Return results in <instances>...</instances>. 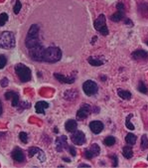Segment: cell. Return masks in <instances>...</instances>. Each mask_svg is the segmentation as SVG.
I'll return each instance as SVG.
<instances>
[{"instance_id": "obj_1", "label": "cell", "mask_w": 148, "mask_h": 168, "mask_svg": "<svg viewBox=\"0 0 148 168\" xmlns=\"http://www.w3.org/2000/svg\"><path fill=\"white\" fill-rule=\"evenodd\" d=\"M25 45L28 50L33 47L41 45L40 39H39V26L37 24L31 25L25 39Z\"/></svg>"}, {"instance_id": "obj_2", "label": "cell", "mask_w": 148, "mask_h": 168, "mask_svg": "<svg viewBox=\"0 0 148 168\" xmlns=\"http://www.w3.org/2000/svg\"><path fill=\"white\" fill-rule=\"evenodd\" d=\"M62 58V51L58 47H49L45 49L43 62L47 63H57Z\"/></svg>"}, {"instance_id": "obj_3", "label": "cell", "mask_w": 148, "mask_h": 168, "mask_svg": "<svg viewBox=\"0 0 148 168\" xmlns=\"http://www.w3.org/2000/svg\"><path fill=\"white\" fill-rule=\"evenodd\" d=\"M15 47V36L12 32L4 31L0 33V48L12 49Z\"/></svg>"}, {"instance_id": "obj_4", "label": "cell", "mask_w": 148, "mask_h": 168, "mask_svg": "<svg viewBox=\"0 0 148 168\" xmlns=\"http://www.w3.org/2000/svg\"><path fill=\"white\" fill-rule=\"evenodd\" d=\"M15 73H16L17 77L22 83L31 81V78H32L31 70L24 64H17L15 66Z\"/></svg>"}, {"instance_id": "obj_5", "label": "cell", "mask_w": 148, "mask_h": 168, "mask_svg": "<svg viewBox=\"0 0 148 168\" xmlns=\"http://www.w3.org/2000/svg\"><path fill=\"white\" fill-rule=\"evenodd\" d=\"M93 26L96 31H99V33H102L104 36L108 35V29L106 27V16L103 14H100L97 17L95 22H93Z\"/></svg>"}, {"instance_id": "obj_6", "label": "cell", "mask_w": 148, "mask_h": 168, "mask_svg": "<svg viewBox=\"0 0 148 168\" xmlns=\"http://www.w3.org/2000/svg\"><path fill=\"white\" fill-rule=\"evenodd\" d=\"M45 49L42 45H39L36 47H33V48L29 49V55L31 57V59L37 62H43L44 59V53H45Z\"/></svg>"}, {"instance_id": "obj_7", "label": "cell", "mask_w": 148, "mask_h": 168, "mask_svg": "<svg viewBox=\"0 0 148 168\" xmlns=\"http://www.w3.org/2000/svg\"><path fill=\"white\" fill-rule=\"evenodd\" d=\"M83 89L85 93L87 96H93L99 92V87H97L96 83H95L93 81H85V83L83 84Z\"/></svg>"}, {"instance_id": "obj_8", "label": "cell", "mask_w": 148, "mask_h": 168, "mask_svg": "<svg viewBox=\"0 0 148 168\" xmlns=\"http://www.w3.org/2000/svg\"><path fill=\"white\" fill-rule=\"evenodd\" d=\"M99 151H100V147L99 146V144L93 143L88 148H87V149L85 150L84 155L87 159H92V158L96 157V156L99 155Z\"/></svg>"}, {"instance_id": "obj_9", "label": "cell", "mask_w": 148, "mask_h": 168, "mask_svg": "<svg viewBox=\"0 0 148 168\" xmlns=\"http://www.w3.org/2000/svg\"><path fill=\"white\" fill-rule=\"evenodd\" d=\"M116 9H117V12L112 14L110 16V20L114 22H119L120 20H122L124 18V15H125V9H124V5L122 3H117L116 4Z\"/></svg>"}, {"instance_id": "obj_10", "label": "cell", "mask_w": 148, "mask_h": 168, "mask_svg": "<svg viewBox=\"0 0 148 168\" xmlns=\"http://www.w3.org/2000/svg\"><path fill=\"white\" fill-rule=\"evenodd\" d=\"M71 139H72V142L74 144H77V145H83V144H85V141H87L85 133L80 130L74 131V133L71 136Z\"/></svg>"}, {"instance_id": "obj_11", "label": "cell", "mask_w": 148, "mask_h": 168, "mask_svg": "<svg viewBox=\"0 0 148 168\" xmlns=\"http://www.w3.org/2000/svg\"><path fill=\"white\" fill-rule=\"evenodd\" d=\"M91 111H92L91 105L88 104H83V105H81V108L77 112V119L80 120L85 119L89 115H91Z\"/></svg>"}, {"instance_id": "obj_12", "label": "cell", "mask_w": 148, "mask_h": 168, "mask_svg": "<svg viewBox=\"0 0 148 168\" xmlns=\"http://www.w3.org/2000/svg\"><path fill=\"white\" fill-rule=\"evenodd\" d=\"M28 155H29V157H33V156L37 155L38 159L40 160V162H44L46 160V155L44 153V151L41 150L40 148H38V147H30L28 150Z\"/></svg>"}, {"instance_id": "obj_13", "label": "cell", "mask_w": 148, "mask_h": 168, "mask_svg": "<svg viewBox=\"0 0 148 168\" xmlns=\"http://www.w3.org/2000/svg\"><path fill=\"white\" fill-rule=\"evenodd\" d=\"M11 156H12V158H13L14 161H16L18 163L24 162V160H25L24 152H23V150L21 149V148H19V147L14 148L13 151L11 152Z\"/></svg>"}, {"instance_id": "obj_14", "label": "cell", "mask_w": 148, "mask_h": 168, "mask_svg": "<svg viewBox=\"0 0 148 168\" xmlns=\"http://www.w3.org/2000/svg\"><path fill=\"white\" fill-rule=\"evenodd\" d=\"M68 142H67V136L62 135L59 136L56 139V150L58 152H62L66 148H68Z\"/></svg>"}, {"instance_id": "obj_15", "label": "cell", "mask_w": 148, "mask_h": 168, "mask_svg": "<svg viewBox=\"0 0 148 168\" xmlns=\"http://www.w3.org/2000/svg\"><path fill=\"white\" fill-rule=\"evenodd\" d=\"M4 97H5V99L7 100H12V105L14 108L18 107V104H19V103H20V100H19V95L17 93H15L13 91H9V92L5 93Z\"/></svg>"}, {"instance_id": "obj_16", "label": "cell", "mask_w": 148, "mask_h": 168, "mask_svg": "<svg viewBox=\"0 0 148 168\" xmlns=\"http://www.w3.org/2000/svg\"><path fill=\"white\" fill-rule=\"evenodd\" d=\"M103 127H104L103 123L102 122H99V120H93V122L89 123V128H91V130L95 134L100 133V132L103 130Z\"/></svg>"}, {"instance_id": "obj_17", "label": "cell", "mask_w": 148, "mask_h": 168, "mask_svg": "<svg viewBox=\"0 0 148 168\" xmlns=\"http://www.w3.org/2000/svg\"><path fill=\"white\" fill-rule=\"evenodd\" d=\"M131 57L136 61H146L148 60V53L144 50H136L131 54Z\"/></svg>"}, {"instance_id": "obj_18", "label": "cell", "mask_w": 148, "mask_h": 168, "mask_svg": "<svg viewBox=\"0 0 148 168\" xmlns=\"http://www.w3.org/2000/svg\"><path fill=\"white\" fill-rule=\"evenodd\" d=\"M54 77H55L58 81L61 82V83H63V84H73L74 82L76 81V78L75 77L67 78V77H65L64 75H62V74H58V73L54 74Z\"/></svg>"}, {"instance_id": "obj_19", "label": "cell", "mask_w": 148, "mask_h": 168, "mask_svg": "<svg viewBox=\"0 0 148 168\" xmlns=\"http://www.w3.org/2000/svg\"><path fill=\"white\" fill-rule=\"evenodd\" d=\"M50 107L48 103L46 101H38V103L35 104V109H36V112L37 114H45V109L48 108Z\"/></svg>"}, {"instance_id": "obj_20", "label": "cell", "mask_w": 148, "mask_h": 168, "mask_svg": "<svg viewBox=\"0 0 148 168\" xmlns=\"http://www.w3.org/2000/svg\"><path fill=\"white\" fill-rule=\"evenodd\" d=\"M78 123L76 120L74 119H69L67 122L65 123V128L68 132H74L77 130Z\"/></svg>"}, {"instance_id": "obj_21", "label": "cell", "mask_w": 148, "mask_h": 168, "mask_svg": "<svg viewBox=\"0 0 148 168\" xmlns=\"http://www.w3.org/2000/svg\"><path fill=\"white\" fill-rule=\"evenodd\" d=\"M78 97V92L74 91V89H71V91H67L64 93V99L67 100H76Z\"/></svg>"}, {"instance_id": "obj_22", "label": "cell", "mask_w": 148, "mask_h": 168, "mask_svg": "<svg viewBox=\"0 0 148 168\" xmlns=\"http://www.w3.org/2000/svg\"><path fill=\"white\" fill-rule=\"evenodd\" d=\"M88 62L93 67H99V66H103L104 62L102 61L99 58H96V57H89L88 59Z\"/></svg>"}, {"instance_id": "obj_23", "label": "cell", "mask_w": 148, "mask_h": 168, "mask_svg": "<svg viewBox=\"0 0 148 168\" xmlns=\"http://www.w3.org/2000/svg\"><path fill=\"white\" fill-rule=\"evenodd\" d=\"M122 154L126 159H130L132 156H133V149H132L129 145L124 146L122 148Z\"/></svg>"}, {"instance_id": "obj_24", "label": "cell", "mask_w": 148, "mask_h": 168, "mask_svg": "<svg viewBox=\"0 0 148 168\" xmlns=\"http://www.w3.org/2000/svg\"><path fill=\"white\" fill-rule=\"evenodd\" d=\"M117 95L118 97H120V99H122V100H130L131 99V93L130 92H128V91H124V89H119L118 91H117Z\"/></svg>"}, {"instance_id": "obj_25", "label": "cell", "mask_w": 148, "mask_h": 168, "mask_svg": "<svg viewBox=\"0 0 148 168\" xmlns=\"http://www.w3.org/2000/svg\"><path fill=\"white\" fill-rule=\"evenodd\" d=\"M136 139H137V137L135 136V134L127 133L126 137H125V141L127 144H129V145H133V144H135V142H136Z\"/></svg>"}, {"instance_id": "obj_26", "label": "cell", "mask_w": 148, "mask_h": 168, "mask_svg": "<svg viewBox=\"0 0 148 168\" xmlns=\"http://www.w3.org/2000/svg\"><path fill=\"white\" fill-rule=\"evenodd\" d=\"M137 89L140 93H148V88H147V86L144 84L143 81L139 82V84L137 86Z\"/></svg>"}, {"instance_id": "obj_27", "label": "cell", "mask_w": 148, "mask_h": 168, "mask_svg": "<svg viewBox=\"0 0 148 168\" xmlns=\"http://www.w3.org/2000/svg\"><path fill=\"white\" fill-rule=\"evenodd\" d=\"M115 141L116 140L114 136H107L106 138H104L103 143H104V145H106V146H112L115 143Z\"/></svg>"}, {"instance_id": "obj_28", "label": "cell", "mask_w": 148, "mask_h": 168, "mask_svg": "<svg viewBox=\"0 0 148 168\" xmlns=\"http://www.w3.org/2000/svg\"><path fill=\"white\" fill-rule=\"evenodd\" d=\"M148 148V138L146 134H143L141 137V149L146 150Z\"/></svg>"}, {"instance_id": "obj_29", "label": "cell", "mask_w": 148, "mask_h": 168, "mask_svg": "<svg viewBox=\"0 0 148 168\" xmlns=\"http://www.w3.org/2000/svg\"><path fill=\"white\" fill-rule=\"evenodd\" d=\"M30 107H31V105H30L29 103H26V101H21V103H19L17 108H18V111L21 112V111H24L25 108H29Z\"/></svg>"}, {"instance_id": "obj_30", "label": "cell", "mask_w": 148, "mask_h": 168, "mask_svg": "<svg viewBox=\"0 0 148 168\" xmlns=\"http://www.w3.org/2000/svg\"><path fill=\"white\" fill-rule=\"evenodd\" d=\"M132 116H133L132 115H128L127 118H126V120H125V126L128 128V130H134V126L130 122V119H131Z\"/></svg>"}, {"instance_id": "obj_31", "label": "cell", "mask_w": 148, "mask_h": 168, "mask_svg": "<svg viewBox=\"0 0 148 168\" xmlns=\"http://www.w3.org/2000/svg\"><path fill=\"white\" fill-rule=\"evenodd\" d=\"M7 21H8V14L7 13H1L0 14V27L4 25Z\"/></svg>"}, {"instance_id": "obj_32", "label": "cell", "mask_w": 148, "mask_h": 168, "mask_svg": "<svg viewBox=\"0 0 148 168\" xmlns=\"http://www.w3.org/2000/svg\"><path fill=\"white\" fill-rule=\"evenodd\" d=\"M22 8V4H21V2L19 1V0H16V3H15V5L13 7V11H14V13L15 14H18L19 12H20V10Z\"/></svg>"}, {"instance_id": "obj_33", "label": "cell", "mask_w": 148, "mask_h": 168, "mask_svg": "<svg viewBox=\"0 0 148 168\" xmlns=\"http://www.w3.org/2000/svg\"><path fill=\"white\" fill-rule=\"evenodd\" d=\"M19 139H20L23 143H27V141H28V134L23 131L20 132V133H19Z\"/></svg>"}, {"instance_id": "obj_34", "label": "cell", "mask_w": 148, "mask_h": 168, "mask_svg": "<svg viewBox=\"0 0 148 168\" xmlns=\"http://www.w3.org/2000/svg\"><path fill=\"white\" fill-rule=\"evenodd\" d=\"M7 64V58L4 55H0V69H3Z\"/></svg>"}, {"instance_id": "obj_35", "label": "cell", "mask_w": 148, "mask_h": 168, "mask_svg": "<svg viewBox=\"0 0 148 168\" xmlns=\"http://www.w3.org/2000/svg\"><path fill=\"white\" fill-rule=\"evenodd\" d=\"M8 84H9V81H8V79H7V78H3V79L0 81V86H1V87H3V88L7 87V86H8Z\"/></svg>"}, {"instance_id": "obj_36", "label": "cell", "mask_w": 148, "mask_h": 168, "mask_svg": "<svg viewBox=\"0 0 148 168\" xmlns=\"http://www.w3.org/2000/svg\"><path fill=\"white\" fill-rule=\"evenodd\" d=\"M68 149L70 150V152H71V154L73 155V156H76L77 155V150H76V148L74 147V146H68Z\"/></svg>"}, {"instance_id": "obj_37", "label": "cell", "mask_w": 148, "mask_h": 168, "mask_svg": "<svg viewBox=\"0 0 148 168\" xmlns=\"http://www.w3.org/2000/svg\"><path fill=\"white\" fill-rule=\"evenodd\" d=\"M111 158H112V160H114V166H117V156L112 155Z\"/></svg>"}, {"instance_id": "obj_38", "label": "cell", "mask_w": 148, "mask_h": 168, "mask_svg": "<svg viewBox=\"0 0 148 168\" xmlns=\"http://www.w3.org/2000/svg\"><path fill=\"white\" fill-rule=\"evenodd\" d=\"M124 23L128 26H133V23H132V21H130L129 19H125V20H124Z\"/></svg>"}, {"instance_id": "obj_39", "label": "cell", "mask_w": 148, "mask_h": 168, "mask_svg": "<svg viewBox=\"0 0 148 168\" xmlns=\"http://www.w3.org/2000/svg\"><path fill=\"white\" fill-rule=\"evenodd\" d=\"M79 166H80V167H89V166H91V165H89V164H85V163H81Z\"/></svg>"}, {"instance_id": "obj_40", "label": "cell", "mask_w": 148, "mask_h": 168, "mask_svg": "<svg viewBox=\"0 0 148 168\" xmlns=\"http://www.w3.org/2000/svg\"><path fill=\"white\" fill-rule=\"evenodd\" d=\"M3 112V107H2V104H1V100H0V115H2Z\"/></svg>"}, {"instance_id": "obj_41", "label": "cell", "mask_w": 148, "mask_h": 168, "mask_svg": "<svg viewBox=\"0 0 148 168\" xmlns=\"http://www.w3.org/2000/svg\"><path fill=\"white\" fill-rule=\"evenodd\" d=\"M64 159V161H66V162H71V160H70L69 158H63Z\"/></svg>"}, {"instance_id": "obj_42", "label": "cell", "mask_w": 148, "mask_h": 168, "mask_svg": "<svg viewBox=\"0 0 148 168\" xmlns=\"http://www.w3.org/2000/svg\"><path fill=\"white\" fill-rule=\"evenodd\" d=\"M5 133H3V132H0V137H2V135H4Z\"/></svg>"}, {"instance_id": "obj_43", "label": "cell", "mask_w": 148, "mask_h": 168, "mask_svg": "<svg viewBox=\"0 0 148 168\" xmlns=\"http://www.w3.org/2000/svg\"><path fill=\"white\" fill-rule=\"evenodd\" d=\"M145 44H146V45L148 46V41H145Z\"/></svg>"}, {"instance_id": "obj_44", "label": "cell", "mask_w": 148, "mask_h": 168, "mask_svg": "<svg viewBox=\"0 0 148 168\" xmlns=\"http://www.w3.org/2000/svg\"><path fill=\"white\" fill-rule=\"evenodd\" d=\"M147 159H148V157H147Z\"/></svg>"}]
</instances>
